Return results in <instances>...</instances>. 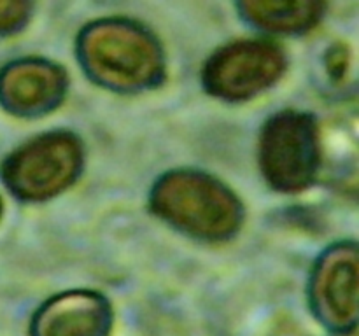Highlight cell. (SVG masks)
<instances>
[{
  "mask_svg": "<svg viewBox=\"0 0 359 336\" xmlns=\"http://www.w3.org/2000/svg\"><path fill=\"white\" fill-rule=\"evenodd\" d=\"M2 210H4V205H2V200H0V217H2Z\"/></svg>",
  "mask_w": 359,
  "mask_h": 336,
  "instance_id": "obj_11",
  "label": "cell"
},
{
  "mask_svg": "<svg viewBox=\"0 0 359 336\" xmlns=\"http://www.w3.org/2000/svg\"><path fill=\"white\" fill-rule=\"evenodd\" d=\"M67 74L44 58H21L0 70V105L20 118H41L62 105Z\"/></svg>",
  "mask_w": 359,
  "mask_h": 336,
  "instance_id": "obj_7",
  "label": "cell"
},
{
  "mask_svg": "<svg viewBox=\"0 0 359 336\" xmlns=\"http://www.w3.org/2000/svg\"><path fill=\"white\" fill-rule=\"evenodd\" d=\"M153 212L186 234L207 241L233 237L244 206L228 186L198 170H172L151 189Z\"/></svg>",
  "mask_w": 359,
  "mask_h": 336,
  "instance_id": "obj_2",
  "label": "cell"
},
{
  "mask_svg": "<svg viewBox=\"0 0 359 336\" xmlns=\"http://www.w3.org/2000/svg\"><path fill=\"white\" fill-rule=\"evenodd\" d=\"M286 69V55L269 41H235L217 49L203 66L207 93L226 102L256 97L276 84Z\"/></svg>",
  "mask_w": 359,
  "mask_h": 336,
  "instance_id": "obj_5",
  "label": "cell"
},
{
  "mask_svg": "<svg viewBox=\"0 0 359 336\" xmlns=\"http://www.w3.org/2000/svg\"><path fill=\"white\" fill-rule=\"evenodd\" d=\"M111 303L93 290H69L46 301L30 322V336H109Z\"/></svg>",
  "mask_w": 359,
  "mask_h": 336,
  "instance_id": "obj_8",
  "label": "cell"
},
{
  "mask_svg": "<svg viewBox=\"0 0 359 336\" xmlns=\"http://www.w3.org/2000/svg\"><path fill=\"white\" fill-rule=\"evenodd\" d=\"M77 59L93 83L118 93L151 90L165 76L160 41L125 18H105L84 27L77 37Z\"/></svg>",
  "mask_w": 359,
  "mask_h": 336,
  "instance_id": "obj_1",
  "label": "cell"
},
{
  "mask_svg": "<svg viewBox=\"0 0 359 336\" xmlns=\"http://www.w3.org/2000/svg\"><path fill=\"white\" fill-rule=\"evenodd\" d=\"M32 16V4L20 0H0V35L20 31Z\"/></svg>",
  "mask_w": 359,
  "mask_h": 336,
  "instance_id": "obj_10",
  "label": "cell"
},
{
  "mask_svg": "<svg viewBox=\"0 0 359 336\" xmlns=\"http://www.w3.org/2000/svg\"><path fill=\"white\" fill-rule=\"evenodd\" d=\"M325 4L314 0L298 2H269L248 0L238 4L241 16L256 28L272 34L294 35L309 31L321 21Z\"/></svg>",
  "mask_w": 359,
  "mask_h": 336,
  "instance_id": "obj_9",
  "label": "cell"
},
{
  "mask_svg": "<svg viewBox=\"0 0 359 336\" xmlns=\"http://www.w3.org/2000/svg\"><path fill=\"white\" fill-rule=\"evenodd\" d=\"M311 307L316 318L340 336L358 326V245H332L316 262L311 276Z\"/></svg>",
  "mask_w": 359,
  "mask_h": 336,
  "instance_id": "obj_6",
  "label": "cell"
},
{
  "mask_svg": "<svg viewBox=\"0 0 359 336\" xmlns=\"http://www.w3.org/2000/svg\"><path fill=\"white\" fill-rule=\"evenodd\" d=\"M319 128L307 112L283 111L265 122L259 136V167L266 182L298 192L314 182L319 168Z\"/></svg>",
  "mask_w": 359,
  "mask_h": 336,
  "instance_id": "obj_4",
  "label": "cell"
},
{
  "mask_svg": "<svg viewBox=\"0 0 359 336\" xmlns=\"http://www.w3.org/2000/svg\"><path fill=\"white\" fill-rule=\"evenodd\" d=\"M83 146L69 132H51L18 147L2 164L7 189L25 202L65 191L81 174Z\"/></svg>",
  "mask_w": 359,
  "mask_h": 336,
  "instance_id": "obj_3",
  "label": "cell"
}]
</instances>
